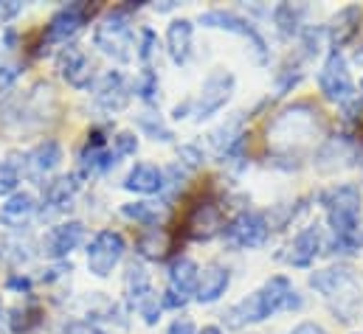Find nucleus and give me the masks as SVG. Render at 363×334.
<instances>
[{"label":"nucleus","mask_w":363,"mask_h":334,"mask_svg":"<svg viewBox=\"0 0 363 334\" xmlns=\"http://www.w3.org/2000/svg\"><path fill=\"white\" fill-rule=\"evenodd\" d=\"M350 158H352L350 141H347V138H333V141H327V144L318 149V155H315V168H318L321 174H333V171L347 166L344 161H350Z\"/></svg>","instance_id":"obj_24"},{"label":"nucleus","mask_w":363,"mask_h":334,"mask_svg":"<svg viewBox=\"0 0 363 334\" xmlns=\"http://www.w3.org/2000/svg\"><path fill=\"white\" fill-rule=\"evenodd\" d=\"M57 68L65 76V82L74 87H88L93 79V62L79 45H68L57 57Z\"/></svg>","instance_id":"obj_14"},{"label":"nucleus","mask_w":363,"mask_h":334,"mask_svg":"<svg viewBox=\"0 0 363 334\" xmlns=\"http://www.w3.org/2000/svg\"><path fill=\"white\" fill-rule=\"evenodd\" d=\"M113 158L118 161V158H130V155H135L138 152V138L133 135V132H118L116 138H113Z\"/></svg>","instance_id":"obj_34"},{"label":"nucleus","mask_w":363,"mask_h":334,"mask_svg":"<svg viewBox=\"0 0 363 334\" xmlns=\"http://www.w3.org/2000/svg\"><path fill=\"white\" fill-rule=\"evenodd\" d=\"M0 323H6V309L0 306Z\"/></svg>","instance_id":"obj_48"},{"label":"nucleus","mask_w":363,"mask_h":334,"mask_svg":"<svg viewBox=\"0 0 363 334\" xmlns=\"http://www.w3.org/2000/svg\"><path fill=\"white\" fill-rule=\"evenodd\" d=\"M310 287L315 292H321L327 301L338 298L341 292L358 287V275L350 264H333V267H324V270H315L310 275Z\"/></svg>","instance_id":"obj_11"},{"label":"nucleus","mask_w":363,"mask_h":334,"mask_svg":"<svg viewBox=\"0 0 363 334\" xmlns=\"http://www.w3.org/2000/svg\"><path fill=\"white\" fill-rule=\"evenodd\" d=\"M124 236L116 234V231H99L93 236V242L88 245V270L99 278H107L116 264L121 261L124 255Z\"/></svg>","instance_id":"obj_7"},{"label":"nucleus","mask_w":363,"mask_h":334,"mask_svg":"<svg viewBox=\"0 0 363 334\" xmlns=\"http://www.w3.org/2000/svg\"><path fill=\"white\" fill-rule=\"evenodd\" d=\"M85 242V225L82 222H62L51 228L43 239V253L48 258H65Z\"/></svg>","instance_id":"obj_13"},{"label":"nucleus","mask_w":363,"mask_h":334,"mask_svg":"<svg viewBox=\"0 0 363 334\" xmlns=\"http://www.w3.org/2000/svg\"><path fill=\"white\" fill-rule=\"evenodd\" d=\"M6 326L11 334H31L40 323H43V309L37 304H26V306H17L11 312H6Z\"/></svg>","instance_id":"obj_27"},{"label":"nucleus","mask_w":363,"mask_h":334,"mask_svg":"<svg viewBox=\"0 0 363 334\" xmlns=\"http://www.w3.org/2000/svg\"><path fill=\"white\" fill-rule=\"evenodd\" d=\"M138 253L144 258H164V253L169 250V236L161 231V228H147L141 236H138Z\"/></svg>","instance_id":"obj_29"},{"label":"nucleus","mask_w":363,"mask_h":334,"mask_svg":"<svg viewBox=\"0 0 363 334\" xmlns=\"http://www.w3.org/2000/svg\"><path fill=\"white\" fill-rule=\"evenodd\" d=\"M208 138H211L214 152L225 158V155H228V152H231V149L245 138V135H242V113H237L234 118H228V121H225L220 129H214Z\"/></svg>","instance_id":"obj_26"},{"label":"nucleus","mask_w":363,"mask_h":334,"mask_svg":"<svg viewBox=\"0 0 363 334\" xmlns=\"http://www.w3.org/2000/svg\"><path fill=\"white\" fill-rule=\"evenodd\" d=\"M197 334H223V332H220L217 326H206V329H200Z\"/></svg>","instance_id":"obj_47"},{"label":"nucleus","mask_w":363,"mask_h":334,"mask_svg":"<svg viewBox=\"0 0 363 334\" xmlns=\"http://www.w3.org/2000/svg\"><path fill=\"white\" fill-rule=\"evenodd\" d=\"M34 214H37V200L26 191H14L0 205V225L9 231H20L34 219Z\"/></svg>","instance_id":"obj_15"},{"label":"nucleus","mask_w":363,"mask_h":334,"mask_svg":"<svg viewBox=\"0 0 363 334\" xmlns=\"http://www.w3.org/2000/svg\"><path fill=\"white\" fill-rule=\"evenodd\" d=\"M225 231V239L234 245V248H259V245H265V239H268V234H271V225H268V219L262 217V214H257V211H242L240 217H234L231 222H228V228H223Z\"/></svg>","instance_id":"obj_8"},{"label":"nucleus","mask_w":363,"mask_h":334,"mask_svg":"<svg viewBox=\"0 0 363 334\" xmlns=\"http://www.w3.org/2000/svg\"><path fill=\"white\" fill-rule=\"evenodd\" d=\"M318 87H321L324 98L338 101V104H347V101L355 98V84H352V76H350V65L341 57V51H333L327 57V62L321 65V71H318Z\"/></svg>","instance_id":"obj_6"},{"label":"nucleus","mask_w":363,"mask_h":334,"mask_svg":"<svg viewBox=\"0 0 363 334\" xmlns=\"http://www.w3.org/2000/svg\"><path fill=\"white\" fill-rule=\"evenodd\" d=\"M203 163V152L197 146H181V166L183 168H197Z\"/></svg>","instance_id":"obj_39"},{"label":"nucleus","mask_w":363,"mask_h":334,"mask_svg":"<svg viewBox=\"0 0 363 334\" xmlns=\"http://www.w3.org/2000/svg\"><path fill=\"white\" fill-rule=\"evenodd\" d=\"M124 295L130 306L144 318V323L155 326L161 318V295H155L152 281L141 264H130L124 272Z\"/></svg>","instance_id":"obj_4"},{"label":"nucleus","mask_w":363,"mask_h":334,"mask_svg":"<svg viewBox=\"0 0 363 334\" xmlns=\"http://www.w3.org/2000/svg\"><path fill=\"white\" fill-rule=\"evenodd\" d=\"M79 166H82V174H96V171H107L113 168L118 161L113 158V152L107 146H85L82 155H79Z\"/></svg>","instance_id":"obj_28"},{"label":"nucleus","mask_w":363,"mask_h":334,"mask_svg":"<svg viewBox=\"0 0 363 334\" xmlns=\"http://www.w3.org/2000/svg\"><path fill=\"white\" fill-rule=\"evenodd\" d=\"M62 163V146L57 144V141H40L28 155H26V161H23V166H26V174L31 177V180H40V177H45V174H51L54 168Z\"/></svg>","instance_id":"obj_16"},{"label":"nucleus","mask_w":363,"mask_h":334,"mask_svg":"<svg viewBox=\"0 0 363 334\" xmlns=\"http://www.w3.org/2000/svg\"><path fill=\"white\" fill-rule=\"evenodd\" d=\"M234 74L231 71H223V68H217V71H211L208 76H206V82L200 87V96L194 98V104H191V115H194V121H206V118H211L214 113H220L225 104H228V98H231V93H234Z\"/></svg>","instance_id":"obj_5"},{"label":"nucleus","mask_w":363,"mask_h":334,"mask_svg":"<svg viewBox=\"0 0 363 334\" xmlns=\"http://www.w3.org/2000/svg\"><path fill=\"white\" fill-rule=\"evenodd\" d=\"M324 208H327V219L333 228V236H344V234H355L358 228V217H361V188L352 183L335 185L330 191H324L321 197Z\"/></svg>","instance_id":"obj_3"},{"label":"nucleus","mask_w":363,"mask_h":334,"mask_svg":"<svg viewBox=\"0 0 363 334\" xmlns=\"http://www.w3.org/2000/svg\"><path fill=\"white\" fill-rule=\"evenodd\" d=\"M361 93H363V82H361Z\"/></svg>","instance_id":"obj_50"},{"label":"nucleus","mask_w":363,"mask_h":334,"mask_svg":"<svg viewBox=\"0 0 363 334\" xmlns=\"http://www.w3.org/2000/svg\"><path fill=\"white\" fill-rule=\"evenodd\" d=\"M138 40H141V42L135 45V48H138V59H141V62H150V57H152L155 48H158V37H155L152 28H141Z\"/></svg>","instance_id":"obj_36"},{"label":"nucleus","mask_w":363,"mask_h":334,"mask_svg":"<svg viewBox=\"0 0 363 334\" xmlns=\"http://www.w3.org/2000/svg\"><path fill=\"white\" fill-rule=\"evenodd\" d=\"M361 248H363V231L344 234V236H333V242H330V250L338 253V255H358Z\"/></svg>","instance_id":"obj_33"},{"label":"nucleus","mask_w":363,"mask_h":334,"mask_svg":"<svg viewBox=\"0 0 363 334\" xmlns=\"http://www.w3.org/2000/svg\"><path fill=\"white\" fill-rule=\"evenodd\" d=\"M130 11H133V6L130 8L118 6V8L107 11L104 20L93 31L96 48L104 57L116 59V62H130L133 59V45L135 42H133V20H130Z\"/></svg>","instance_id":"obj_2"},{"label":"nucleus","mask_w":363,"mask_h":334,"mask_svg":"<svg viewBox=\"0 0 363 334\" xmlns=\"http://www.w3.org/2000/svg\"><path fill=\"white\" fill-rule=\"evenodd\" d=\"M301 14H304V6H296V3H279V6L273 8V20H276V25H279V31H281L284 37L298 34Z\"/></svg>","instance_id":"obj_30"},{"label":"nucleus","mask_w":363,"mask_h":334,"mask_svg":"<svg viewBox=\"0 0 363 334\" xmlns=\"http://www.w3.org/2000/svg\"><path fill=\"white\" fill-rule=\"evenodd\" d=\"M361 20H363L361 6H344V8L330 20V25H327L330 42H333L335 48L352 42V40L358 37V31H361Z\"/></svg>","instance_id":"obj_20"},{"label":"nucleus","mask_w":363,"mask_h":334,"mask_svg":"<svg viewBox=\"0 0 363 334\" xmlns=\"http://www.w3.org/2000/svg\"><path fill=\"white\" fill-rule=\"evenodd\" d=\"M186 304H189V298L178 295L175 289H167V292L161 295V309H183Z\"/></svg>","instance_id":"obj_41"},{"label":"nucleus","mask_w":363,"mask_h":334,"mask_svg":"<svg viewBox=\"0 0 363 334\" xmlns=\"http://www.w3.org/2000/svg\"><path fill=\"white\" fill-rule=\"evenodd\" d=\"M138 127H141L152 141H172V129H169L155 113H144V115L138 118Z\"/></svg>","instance_id":"obj_32"},{"label":"nucleus","mask_w":363,"mask_h":334,"mask_svg":"<svg viewBox=\"0 0 363 334\" xmlns=\"http://www.w3.org/2000/svg\"><path fill=\"white\" fill-rule=\"evenodd\" d=\"M200 23H203L206 28H220V31L240 34V37L251 40L257 57L265 59V40L259 37V31H257L245 17H240V14H234V11H225V8H211V11H203V14H200Z\"/></svg>","instance_id":"obj_10"},{"label":"nucleus","mask_w":363,"mask_h":334,"mask_svg":"<svg viewBox=\"0 0 363 334\" xmlns=\"http://www.w3.org/2000/svg\"><path fill=\"white\" fill-rule=\"evenodd\" d=\"M301 295L293 289V284L284 275H273L271 281H265L257 292H251L248 298H242L240 304H234L223 321L228 329H242L248 323H262L276 312H293L301 309Z\"/></svg>","instance_id":"obj_1"},{"label":"nucleus","mask_w":363,"mask_h":334,"mask_svg":"<svg viewBox=\"0 0 363 334\" xmlns=\"http://www.w3.org/2000/svg\"><path fill=\"white\" fill-rule=\"evenodd\" d=\"M20 11H23V3L20 0H0V23L14 20Z\"/></svg>","instance_id":"obj_40"},{"label":"nucleus","mask_w":363,"mask_h":334,"mask_svg":"<svg viewBox=\"0 0 363 334\" xmlns=\"http://www.w3.org/2000/svg\"><path fill=\"white\" fill-rule=\"evenodd\" d=\"M186 231H189V236L197 239V242H206V239L217 236V234L223 231V214H220V208H217L214 202H200V205H194V211H191V217H189V222H186Z\"/></svg>","instance_id":"obj_17"},{"label":"nucleus","mask_w":363,"mask_h":334,"mask_svg":"<svg viewBox=\"0 0 363 334\" xmlns=\"http://www.w3.org/2000/svg\"><path fill=\"white\" fill-rule=\"evenodd\" d=\"M121 214L127 219L138 222V225H147V228H155L158 225V217H161L158 208H155V202H127L121 208Z\"/></svg>","instance_id":"obj_31"},{"label":"nucleus","mask_w":363,"mask_h":334,"mask_svg":"<svg viewBox=\"0 0 363 334\" xmlns=\"http://www.w3.org/2000/svg\"><path fill=\"white\" fill-rule=\"evenodd\" d=\"M321 250H324V234H321L318 225H310L287 248V264H293V267H310Z\"/></svg>","instance_id":"obj_18"},{"label":"nucleus","mask_w":363,"mask_h":334,"mask_svg":"<svg viewBox=\"0 0 363 334\" xmlns=\"http://www.w3.org/2000/svg\"><path fill=\"white\" fill-rule=\"evenodd\" d=\"M135 93L144 98V101H155V96H158V76L147 68V71H141V76L135 79Z\"/></svg>","instance_id":"obj_35"},{"label":"nucleus","mask_w":363,"mask_h":334,"mask_svg":"<svg viewBox=\"0 0 363 334\" xmlns=\"http://www.w3.org/2000/svg\"><path fill=\"white\" fill-rule=\"evenodd\" d=\"M324 37H327V28H307V31H304V37H301V40H304V48H307V54H310V57L321 51Z\"/></svg>","instance_id":"obj_38"},{"label":"nucleus","mask_w":363,"mask_h":334,"mask_svg":"<svg viewBox=\"0 0 363 334\" xmlns=\"http://www.w3.org/2000/svg\"><path fill=\"white\" fill-rule=\"evenodd\" d=\"M17 183H20V171L11 163H0V197H6V194L11 197Z\"/></svg>","instance_id":"obj_37"},{"label":"nucleus","mask_w":363,"mask_h":334,"mask_svg":"<svg viewBox=\"0 0 363 334\" xmlns=\"http://www.w3.org/2000/svg\"><path fill=\"white\" fill-rule=\"evenodd\" d=\"M290 334H330L324 326H318V323H313V321H304V323H298L296 329Z\"/></svg>","instance_id":"obj_45"},{"label":"nucleus","mask_w":363,"mask_h":334,"mask_svg":"<svg viewBox=\"0 0 363 334\" xmlns=\"http://www.w3.org/2000/svg\"><path fill=\"white\" fill-rule=\"evenodd\" d=\"M197 278H200V267L191 258L181 255L169 264V289H175L183 298H189L197 289Z\"/></svg>","instance_id":"obj_25"},{"label":"nucleus","mask_w":363,"mask_h":334,"mask_svg":"<svg viewBox=\"0 0 363 334\" xmlns=\"http://www.w3.org/2000/svg\"><path fill=\"white\" fill-rule=\"evenodd\" d=\"M93 14L91 3H68L62 6L45 25V42L48 45H57V42H68Z\"/></svg>","instance_id":"obj_9"},{"label":"nucleus","mask_w":363,"mask_h":334,"mask_svg":"<svg viewBox=\"0 0 363 334\" xmlns=\"http://www.w3.org/2000/svg\"><path fill=\"white\" fill-rule=\"evenodd\" d=\"M169 334H197V329H194V323L189 318H178V321H172Z\"/></svg>","instance_id":"obj_44"},{"label":"nucleus","mask_w":363,"mask_h":334,"mask_svg":"<svg viewBox=\"0 0 363 334\" xmlns=\"http://www.w3.org/2000/svg\"><path fill=\"white\" fill-rule=\"evenodd\" d=\"M6 287H9V289H17V292H31V278H26V275H20V272H11V275L6 278Z\"/></svg>","instance_id":"obj_43"},{"label":"nucleus","mask_w":363,"mask_h":334,"mask_svg":"<svg viewBox=\"0 0 363 334\" xmlns=\"http://www.w3.org/2000/svg\"><path fill=\"white\" fill-rule=\"evenodd\" d=\"M228 284H231V270L223 267V264H208V267L200 272V278H197L194 298H197L200 304H214V301H220V298L225 295Z\"/></svg>","instance_id":"obj_19"},{"label":"nucleus","mask_w":363,"mask_h":334,"mask_svg":"<svg viewBox=\"0 0 363 334\" xmlns=\"http://www.w3.org/2000/svg\"><path fill=\"white\" fill-rule=\"evenodd\" d=\"M191 37H194V25L191 20H172L167 28V51L172 57L175 65H186L191 57Z\"/></svg>","instance_id":"obj_23"},{"label":"nucleus","mask_w":363,"mask_h":334,"mask_svg":"<svg viewBox=\"0 0 363 334\" xmlns=\"http://www.w3.org/2000/svg\"><path fill=\"white\" fill-rule=\"evenodd\" d=\"M358 62H363V48L358 51Z\"/></svg>","instance_id":"obj_49"},{"label":"nucleus","mask_w":363,"mask_h":334,"mask_svg":"<svg viewBox=\"0 0 363 334\" xmlns=\"http://www.w3.org/2000/svg\"><path fill=\"white\" fill-rule=\"evenodd\" d=\"M79 191V174H71V177H57L54 183H48L45 188V197H43V214H60L65 211L74 197Z\"/></svg>","instance_id":"obj_21"},{"label":"nucleus","mask_w":363,"mask_h":334,"mask_svg":"<svg viewBox=\"0 0 363 334\" xmlns=\"http://www.w3.org/2000/svg\"><path fill=\"white\" fill-rule=\"evenodd\" d=\"M17 76H20V71L14 65H0V93L11 90L14 82H17Z\"/></svg>","instance_id":"obj_42"},{"label":"nucleus","mask_w":363,"mask_h":334,"mask_svg":"<svg viewBox=\"0 0 363 334\" xmlns=\"http://www.w3.org/2000/svg\"><path fill=\"white\" fill-rule=\"evenodd\" d=\"M164 185H167V174L155 163H135L124 180V188L135 194H158L164 191Z\"/></svg>","instance_id":"obj_22"},{"label":"nucleus","mask_w":363,"mask_h":334,"mask_svg":"<svg viewBox=\"0 0 363 334\" xmlns=\"http://www.w3.org/2000/svg\"><path fill=\"white\" fill-rule=\"evenodd\" d=\"M169 8H175V0H167V3L155 6V11H169Z\"/></svg>","instance_id":"obj_46"},{"label":"nucleus","mask_w":363,"mask_h":334,"mask_svg":"<svg viewBox=\"0 0 363 334\" xmlns=\"http://www.w3.org/2000/svg\"><path fill=\"white\" fill-rule=\"evenodd\" d=\"M93 93H96V104L101 107V110H107V113H118V110H124L127 104H130V84L124 79V74L121 71H107L96 87H93Z\"/></svg>","instance_id":"obj_12"}]
</instances>
